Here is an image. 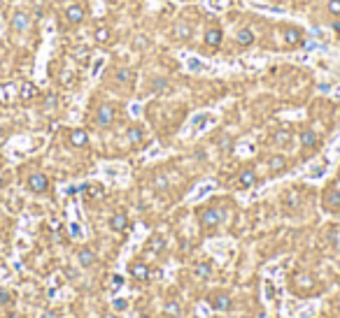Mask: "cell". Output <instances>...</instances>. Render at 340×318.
<instances>
[{
    "label": "cell",
    "mask_w": 340,
    "mask_h": 318,
    "mask_svg": "<svg viewBox=\"0 0 340 318\" xmlns=\"http://www.w3.org/2000/svg\"><path fill=\"white\" fill-rule=\"evenodd\" d=\"M289 288H291V293L294 295H315L317 293V281H315V276H310V274L305 272H298L291 276V281H289Z\"/></svg>",
    "instance_id": "6da1fadb"
},
{
    "label": "cell",
    "mask_w": 340,
    "mask_h": 318,
    "mask_svg": "<svg viewBox=\"0 0 340 318\" xmlns=\"http://www.w3.org/2000/svg\"><path fill=\"white\" fill-rule=\"evenodd\" d=\"M222 221H224V214L219 212L217 207H201L198 209V223H201V227L205 232H212Z\"/></svg>",
    "instance_id": "7a4b0ae2"
},
{
    "label": "cell",
    "mask_w": 340,
    "mask_h": 318,
    "mask_svg": "<svg viewBox=\"0 0 340 318\" xmlns=\"http://www.w3.org/2000/svg\"><path fill=\"white\" fill-rule=\"evenodd\" d=\"M112 123H114V107L101 105L96 109V126H98V128H110Z\"/></svg>",
    "instance_id": "3957f363"
},
{
    "label": "cell",
    "mask_w": 340,
    "mask_h": 318,
    "mask_svg": "<svg viewBox=\"0 0 340 318\" xmlns=\"http://www.w3.org/2000/svg\"><path fill=\"white\" fill-rule=\"evenodd\" d=\"M28 188L33 190V193H47V190H49V177L47 175H42V172H33L31 177H28Z\"/></svg>",
    "instance_id": "277c9868"
},
{
    "label": "cell",
    "mask_w": 340,
    "mask_h": 318,
    "mask_svg": "<svg viewBox=\"0 0 340 318\" xmlns=\"http://www.w3.org/2000/svg\"><path fill=\"white\" fill-rule=\"evenodd\" d=\"M282 40H284L286 46H298L305 42V33L301 28H296V26H286L284 33H282Z\"/></svg>",
    "instance_id": "5b68a950"
},
{
    "label": "cell",
    "mask_w": 340,
    "mask_h": 318,
    "mask_svg": "<svg viewBox=\"0 0 340 318\" xmlns=\"http://www.w3.org/2000/svg\"><path fill=\"white\" fill-rule=\"evenodd\" d=\"M65 19H68V23L77 26V23H82L86 19V7H84V5L72 2V5H68V7H65Z\"/></svg>",
    "instance_id": "8992f818"
},
{
    "label": "cell",
    "mask_w": 340,
    "mask_h": 318,
    "mask_svg": "<svg viewBox=\"0 0 340 318\" xmlns=\"http://www.w3.org/2000/svg\"><path fill=\"white\" fill-rule=\"evenodd\" d=\"M128 274H131L135 281H147L152 276V270H149L147 263H142V260H135L128 265Z\"/></svg>",
    "instance_id": "52a82bcc"
},
{
    "label": "cell",
    "mask_w": 340,
    "mask_h": 318,
    "mask_svg": "<svg viewBox=\"0 0 340 318\" xmlns=\"http://www.w3.org/2000/svg\"><path fill=\"white\" fill-rule=\"evenodd\" d=\"M208 302L215 311H228L233 307V300L228 293H215V295H210Z\"/></svg>",
    "instance_id": "ba28073f"
},
{
    "label": "cell",
    "mask_w": 340,
    "mask_h": 318,
    "mask_svg": "<svg viewBox=\"0 0 340 318\" xmlns=\"http://www.w3.org/2000/svg\"><path fill=\"white\" fill-rule=\"evenodd\" d=\"M298 142H301L303 149H308V151H312V149H317L319 146V135L315 133V130H301V135H298Z\"/></svg>",
    "instance_id": "9c48e42d"
},
{
    "label": "cell",
    "mask_w": 340,
    "mask_h": 318,
    "mask_svg": "<svg viewBox=\"0 0 340 318\" xmlns=\"http://www.w3.org/2000/svg\"><path fill=\"white\" fill-rule=\"evenodd\" d=\"M324 207L329 212H340V190L336 186L324 190Z\"/></svg>",
    "instance_id": "30bf717a"
},
{
    "label": "cell",
    "mask_w": 340,
    "mask_h": 318,
    "mask_svg": "<svg viewBox=\"0 0 340 318\" xmlns=\"http://www.w3.org/2000/svg\"><path fill=\"white\" fill-rule=\"evenodd\" d=\"M282 207H284L286 212H294V209H298L301 207V193L296 188H289L282 195Z\"/></svg>",
    "instance_id": "8fae6325"
},
{
    "label": "cell",
    "mask_w": 340,
    "mask_h": 318,
    "mask_svg": "<svg viewBox=\"0 0 340 318\" xmlns=\"http://www.w3.org/2000/svg\"><path fill=\"white\" fill-rule=\"evenodd\" d=\"M28 28H31V16L26 14V12H16V14H12V31L26 33Z\"/></svg>",
    "instance_id": "7c38bea8"
},
{
    "label": "cell",
    "mask_w": 340,
    "mask_h": 318,
    "mask_svg": "<svg viewBox=\"0 0 340 318\" xmlns=\"http://www.w3.org/2000/svg\"><path fill=\"white\" fill-rule=\"evenodd\" d=\"M256 182H259V177H256V172L252 170V167H245V170L238 175V186L240 188H252Z\"/></svg>",
    "instance_id": "4fadbf2b"
},
{
    "label": "cell",
    "mask_w": 340,
    "mask_h": 318,
    "mask_svg": "<svg viewBox=\"0 0 340 318\" xmlns=\"http://www.w3.org/2000/svg\"><path fill=\"white\" fill-rule=\"evenodd\" d=\"M222 40H224V33H222L219 26H210L208 31H205V45L208 46H219Z\"/></svg>",
    "instance_id": "5bb4252c"
},
{
    "label": "cell",
    "mask_w": 340,
    "mask_h": 318,
    "mask_svg": "<svg viewBox=\"0 0 340 318\" xmlns=\"http://www.w3.org/2000/svg\"><path fill=\"white\" fill-rule=\"evenodd\" d=\"M96 260H98V258H96V251H91V249H79L77 263L84 267V270H89V267L96 265Z\"/></svg>",
    "instance_id": "9a60e30c"
},
{
    "label": "cell",
    "mask_w": 340,
    "mask_h": 318,
    "mask_svg": "<svg viewBox=\"0 0 340 318\" xmlns=\"http://www.w3.org/2000/svg\"><path fill=\"white\" fill-rule=\"evenodd\" d=\"M70 144H72V146H77V149H84L86 144H89V135H86V130H82V128L70 130Z\"/></svg>",
    "instance_id": "2e32d148"
},
{
    "label": "cell",
    "mask_w": 340,
    "mask_h": 318,
    "mask_svg": "<svg viewBox=\"0 0 340 318\" xmlns=\"http://www.w3.org/2000/svg\"><path fill=\"white\" fill-rule=\"evenodd\" d=\"M110 227L114 230V232H124L126 227H128V216L124 212H116L112 219H110Z\"/></svg>",
    "instance_id": "e0dca14e"
},
{
    "label": "cell",
    "mask_w": 340,
    "mask_h": 318,
    "mask_svg": "<svg viewBox=\"0 0 340 318\" xmlns=\"http://www.w3.org/2000/svg\"><path fill=\"white\" fill-rule=\"evenodd\" d=\"M114 82L116 84H133L135 82V75H133V70H128V68H116Z\"/></svg>",
    "instance_id": "ac0fdd59"
},
{
    "label": "cell",
    "mask_w": 340,
    "mask_h": 318,
    "mask_svg": "<svg viewBox=\"0 0 340 318\" xmlns=\"http://www.w3.org/2000/svg\"><path fill=\"white\" fill-rule=\"evenodd\" d=\"M268 170H271L273 175L284 172V170H286V158H284V156H271V158H268Z\"/></svg>",
    "instance_id": "d6986e66"
},
{
    "label": "cell",
    "mask_w": 340,
    "mask_h": 318,
    "mask_svg": "<svg viewBox=\"0 0 340 318\" xmlns=\"http://www.w3.org/2000/svg\"><path fill=\"white\" fill-rule=\"evenodd\" d=\"M110 38H112V31H110L108 26H98L96 33H93V40H96L98 45H108Z\"/></svg>",
    "instance_id": "ffe728a7"
},
{
    "label": "cell",
    "mask_w": 340,
    "mask_h": 318,
    "mask_svg": "<svg viewBox=\"0 0 340 318\" xmlns=\"http://www.w3.org/2000/svg\"><path fill=\"white\" fill-rule=\"evenodd\" d=\"M252 42H254V31H252V28H240L238 31V45L249 46Z\"/></svg>",
    "instance_id": "44dd1931"
},
{
    "label": "cell",
    "mask_w": 340,
    "mask_h": 318,
    "mask_svg": "<svg viewBox=\"0 0 340 318\" xmlns=\"http://www.w3.org/2000/svg\"><path fill=\"white\" fill-rule=\"evenodd\" d=\"M147 249L152 251V253H161V251L166 249V242H163V237L154 235V237H152V239L147 242Z\"/></svg>",
    "instance_id": "7402d4cb"
},
{
    "label": "cell",
    "mask_w": 340,
    "mask_h": 318,
    "mask_svg": "<svg viewBox=\"0 0 340 318\" xmlns=\"http://www.w3.org/2000/svg\"><path fill=\"white\" fill-rule=\"evenodd\" d=\"M126 137H128V142L131 144H140L145 135H142V128H140V126H131L128 133H126Z\"/></svg>",
    "instance_id": "603a6c76"
},
{
    "label": "cell",
    "mask_w": 340,
    "mask_h": 318,
    "mask_svg": "<svg viewBox=\"0 0 340 318\" xmlns=\"http://www.w3.org/2000/svg\"><path fill=\"white\" fill-rule=\"evenodd\" d=\"M166 316L168 318H177L179 314H182V307H179V302H175V300H170V302H166Z\"/></svg>",
    "instance_id": "cb8c5ba5"
},
{
    "label": "cell",
    "mask_w": 340,
    "mask_h": 318,
    "mask_svg": "<svg viewBox=\"0 0 340 318\" xmlns=\"http://www.w3.org/2000/svg\"><path fill=\"white\" fill-rule=\"evenodd\" d=\"M193 274H196L198 279H208L210 274H212V265H210V263H198L196 270H193Z\"/></svg>",
    "instance_id": "d4e9b609"
},
{
    "label": "cell",
    "mask_w": 340,
    "mask_h": 318,
    "mask_svg": "<svg viewBox=\"0 0 340 318\" xmlns=\"http://www.w3.org/2000/svg\"><path fill=\"white\" fill-rule=\"evenodd\" d=\"M170 186V182H168V177H163V175H156L154 179H152V188L154 190H166Z\"/></svg>",
    "instance_id": "484cf974"
},
{
    "label": "cell",
    "mask_w": 340,
    "mask_h": 318,
    "mask_svg": "<svg viewBox=\"0 0 340 318\" xmlns=\"http://www.w3.org/2000/svg\"><path fill=\"white\" fill-rule=\"evenodd\" d=\"M35 95H38V89H35L31 82L23 84V86H21V100H33Z\"/></svg>",
    "instance_id": "4316f807"
},
{
    "label": "cell",
    "mask_w": 340,
    "mask_h": 318,
    "mask_svg": "<svg viewBox=\"0 0 340 318\" xmlns=\"http://www.w3.org/2000/svg\"><path fill=\"white\" fill-rule=\"evenodd\" d=\"M289 139H291V130H278L275 135H273V142L275 144H289Z\"/></svg>",
    "instance_id": "83f0119b"
},
{
    "label": "cell",
    "mask_w": 340,
    "mask_h": 318,
    "mask_svg": "<svg viewBox=\"0 0 340 318\" xmlns=\"http://www.w3.org/2000/svg\"><path fill=\"white\" fill-rule=\"evenodd\" d=\"M175 38H189V35H191V26H189V23H177V26H175Z\"/></svg>",
    "instance_id": "f1b7e54d"
},
{
    "label": "cell",
    "mask_w": 340,
    "mask_h": 318,
    "mask_svg": "<svg viewBox=\"0 0 340 318\" xmlns=\"http://www.w3.org/2000/svg\"><path fill=\"white\" fill-rule=\"evenodd\" d=\"M329 14L340 16V0H329Z\"/></svg>",
    "instance_id": "f546056e"
},
{
    "label": "cell",
    "mask_w": 340,
    "mask_h": 318,
    "mask_svg": "<svg viewBox=\"0 0 340 318\" xmlns=\"http://www.w3.org/2000/svg\"><path fill=\"white\" fill-rule=\"evenodd\" d=\"M56 102H58V95H56V93H49V95H47V100H45V105L47 107H54Z\"/></svg>",
    "instance_id": "4dcf8cb0"
},
{
    "label": "cell",
    "mask_w": 340,
    "mask_h": 318,
    "mask_svg": "<svg viewBox=\"0 0 340 318\" xmlns=\"http://www.w3.org/2000/svg\"><path fill=\"white\" fill-rule=\"evenodd\" d=\"M9 302H12V295L7 290H0V304H9Z\"/></svg>",
    "instance_id": "1f68e13d"
},
{
    "label": "cell",
    "mask_w": 340,
    "mask_h": 318,
    "mask_svg": "<svg viewBox=\"0 0 340 318\" xmlns=\"http://www.w3.org/2000/svg\"><path fill=\"white\" fill-rule=\"evenodd\" d=\"M166 86H168V82H166V79H156V82H154V91H163Z\"/></svg>",
    "instance_id": "d6a6232c"
},
{
    "label": "cell",
    "mask_w": 340,
    "mask_h": 318,
    "mask_svg": "<svg viewBox=\"0 0 340 318\" xmlns=\"http://www.w3.org/2000/svg\"><path fill=\"white\" fill-rule=\"evenodd\" d=\"M126 307H128V302H126V300H116V302H114V309L116 311H126Z\"/></svg>",
    "instance_id": "836d02e7"
},
{
    "label": "cell",
    "mask_w": 340,
    "mask_h": 318,
    "mask_svg": "<svg viewBox=\"0 0 340 318\" xmlns=\"http://www.w3.org/2000/svg\"><path fill=\"white\" fill-rule=\"evenodd\" d=\"M7 318H21L19 314H7Z\"/></svg>",
    "instance_id": "e575fe53"
},
{
    "label": "cell",
    "mask_w": 340,
    "mask_h": 318,
    "mask_svg": "<svg viewBox=\"0 0 340 318\" xmlns=\"http://www.w3.org/2000/svg\"><path fill=\"white\" fill-rule=\"evenodd\" d=\"M240 318H249V316H240Z\"/></svg>",
    "instance_id": "d590c367"
},
{
    "label": "cell",
    "mask_w": 340,
    "mask_h": 318,
    "mask_svg": "<svg viewBox=\"0 0 340 318\" xmlns=\"http://www.w3.org/2000/svg\"><path fill=\"white\" fill-rule=\"evenodd\" d=\"M65 2H70V0H65Z\"/></svg>",
    "instance_id": "8d00e7d4"
}]
</instances>
